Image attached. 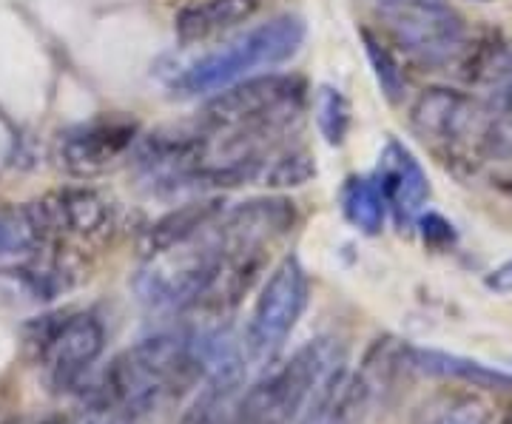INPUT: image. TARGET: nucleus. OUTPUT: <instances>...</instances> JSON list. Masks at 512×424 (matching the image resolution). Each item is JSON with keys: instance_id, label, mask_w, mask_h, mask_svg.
<instances>
[{"instance_id": "obj_1", "label": "nucleus", "mask_w": 512, "mask_h": 424, "mask_svg": "<svg viewBox=\"0 0 512 424\" xmlns=\"http://www.w3.org/2000/svg\"><path fill=\"white\" fill-rule=\"evenodd\" d=\"M205 373L194 336L160 333L120 353L100 379L94 402H109L143 419L180 396Z\"/></svg>"}, {"instance_id": "obj_2", "label": "nucleus", "mask_w": 512, "mask_h": 424, "mask_svg": "<svg viewBox=\"0 0 512 424\" xmlns=\"http://www.w3.org/2000/svg\"><path fill=\"white\" fill-rule=\"evenodd\" d=\"M305 86L299 77H256L217 94L202 111L200 129L208 134H239L271 140L299 117Z\"/></svg>"}, {"instance_id": "obj_3", "label": "nucleus", "mask_w": 512, "mask_h": 424, "mask_svg": "<svg viewBox=\"0 0 512 424\" xmlns=\"http://www.w3.org/2000/svg\"><path fill=\"white\" fill-rule=\"evenodd\" d=\"M305 40V23L291 15L268 20L251 32L231 40L220 52H211L197 63H191L177 80V94H202L217 92L231 86L234 80L245 77L262 66H276L282 60L296 55V49Z\"/></svg>"}, {"instance_id": "obj_4", "label": "nucleus", "mask_w": 512, "mask_h": 424, "mask_svg": "<svg viewBox=\"0 0 512 424\" xmlns=\"http://www.w3.org/2000/svg\"><path fill=\"white\" fill-rule=\"evenodd\" d=\"M345 365V351L336 339H316L265 382H259L242 402L239 424H285L299 407L322 390Z\"/></svg>"}, {"instance_id": "obj_5", "label": "nucleus", "mask_w": 512, "mask_h": 424, "mask_svg": "<svg viewBox=\"0 0 512 424\" xmlns=\"http://www.w3.org/2000/svg\"><path fill=\"white\" fill-rule=\"evenodd\" d=\"M228 257L231 251H225L220 240L202 245L200 251H185V245H177L165 254L151 257V265L137 279V291L148 305L157 308H180L200 302L202 296L211 294Z\"/></svg>"}, {"instance_id": "obj_6", "label": "nucleus", "mask_w": 512, "mask_h": 424, "mask_svg": "<svg viewBox=\"0 0 512 424\" xmlns=\"http://www.w3.org/2000/svg\"><path fill=\"white\" fill-rule=\"evenodd\" d=\"M390 32L424 63H447L464 46V23L439 0H376Z\"/></svg>"}, {"instance_id": "obj_7", "label": "nucleus", "mask_w": 512, "mask_h": 424, "mask_svg": "<svg viewBox=\"0 0 512 424\" xmlns=\"http://www.w3.org/2000/svg\"><path fill=\"white\" fill-rule=\"evenodd\" d=\"M308 302V277L296 257H285L256 299L248 325V351L254 359H271L293 331Z\"/></svg>"}, {"instance_id": "obj_8", "label": "nucleus", "mask_w": 512, "mask_h": 424, "mask_svg": "<svg viewBox=\"0 0 512 424\" xmlns=\"http://www.w3.org/2000/svg\"><path fill=\"white\" fill-rule=\"evenodd\" d=\"M137 137V126L123 117L111 120H92L83 126L63 131L57 137L55 157L63 171L74 177H94L111 168Z\"/></svg>"}, {"instance_id": "obj_9", "label": "nucleus", "mask_w": 512, "mask_h": 424, "mask_svg": "<svg viewBox=\"0 0 512 424\" xmlns=\"http://www.w3.org/2000/svg\"><path fill=\"white\" fill-rule=\"evenodd\" d=\"M106 348V331L94 314L66 316L40 336V359L60 385L77 382Z\"/></svg>"}, {"instance_id": "obj_10", "label": "nucleus", "mask_w": 512, "mask_h": 424, "mask_svg": "<svg viewBox=\"0 0 512 424\" xmlns=\"http://www.w3.org/2000/svg\"><path fill=\"white\" fill-rule=\"evenodd\" d=\"M37 237L66 234V237H100L111 222L109 203L89 188H63L40 203L26 208Z\"/></svg>"}, {"instance_id": "obj_11", "label": "nucleus", "mask_w": 512, "mask_h": 424, "mask_svg": "<svg viewBox=\"0 0 512 424\" xmlns=\"http://www.w3.org/2000/svg\"><path fill=\"white\" fill-rule=\"evenodd\" d=\"M413 126L421 137L458 143L481 126V109L467 94L430 89L413 106Z\"/></svg>"}, {"instance_id": "obj_12", "label": "nucleus", "mask_w": 512, "mask_h": 424, "mask_svg": "<svg viewBox=\"0 0 512 424\" xmlns=\"http://www.w3.org/2000/svg\"><path fill=\"white\" fill-rule=\"evenodd\" d=\"M379 174H382L379 188H382L384 203L393 208L399 225H410L416 220L419 208L427 200V191H430L421 166L413 160V154L407 148L390 143L384 151Z\"/></svg>"}, {"instance_id": "obj_13", "label": "nucleus", "mask_w": 512, "mask_h": 424, "mask_svg": "<svg viewBox=\"0 0 512 424\" xmlns=\"http://www.w3.org/2000/svg\"><path fill=\"white\" fill-rule=\"evenodd\" d=\"M217 217H222V203L220 200H197V203H185L174 211H168L165 217L154 222L143 234V254L146 257H157L165 254L177 245L191 242L200 231H205L208 225H214Z\"/></svg>"}, {"instance_id": "obj_14", "label": "nucleus", "mask_w": 512, "mask_h": 424, "mask_svg": "<svg viewBox=\"0 0 512 424\" xmlns=\"http://www.w3.org/2000/svg\"><path fill=\"white\" fill-rule=\"evenodd\" d=\"M259 12V0H197L177 15V37L183 43H197L217 37Z\"/></svg>"}, {"instance_id": "obj_15", "label": "nucleus", "mask_w": 512, "mask_h": 424, "mask_svg": "<svg viewBox=\"0 0 512 424\" xmlns=\"http://www.w3.org/2000/svg\"><path fill=\"white\" fill-rule=\"evenodd\" d=\"M413 365L424 373H433V376H447V379H461L467 385H476V388H512V373L493 365H484L478 359H467V356H458V353H444L433 351V348H413L410 351Z\"/></svg>"}, {"instance_id": "obj_16", "label": "nucleus", "mask_w": 512, "mask_h": 424, "mask_svg": "<svg viewBox=\"0 0 512 424\" xmlns=\"http://www.w3.org/2000/svg\"><path fill=\"white\" fill-rule=\"evenodd\" d=\"M342 208H345V217H348L359 231L365 234H379L384 222V203L382 188L376 183H370L365 177H353L342 191Z\"/></svg>"}, {"instance_id": "obj_17", "label": "nucleus", "mask_w": 512, "mask_h": 424, "mask_svg": "<svg viewBox=\"0 0 512 424\" xmlns=\"http://www.w3.org/2000/svg\"><path fill=\"white\" fill-rule=\"evenodd\" d=\"M512 74V49L501 37H490L478 43L473 57L467 60V77L476 83H495Z\"/></svg>"}, {"instance_id": "obj_18", "label": "nucleus", "mask_w": 512, "mask_h": 424, "mask_svg": "<svg viewBox=\"0 0 512 424\" xmlns=\"http://www.w3.org/2000/svg\"><path fill=\"white\" fill-rule=\"evenodd\" d=\"M316 123L330 146H342L350 129V103L339 89L322 86L316 94Z\"/></svg>"}, {"instance_id": "obj_19", "label": "nucleus", "mask_w": 512, "mask_h": 424, "mask_svg": "<svg viewBox=\"0 0 512 424\" xmlns=\"http://www.w3.org/2000/svg\"><path fill=\"white\" fill-rule=\"evenodd\" d=\"M313 177L311 154L305 148H282L268 160L262 171V183L282 188V185H302Z\"/></svg>"}, {"instance_id": "obj_20", "label": "nucleus", "mask_w": 512, "mask_h": 424, "mask_svg": "<svg viewBox=\"0 0 512 424\" xmlns=\"http://www.w3.org/2000/svg\"><path fill=\"white\" fill-rule=\"evenodd\" d=\"M362 37H365L367 57H370V63H373V69H376V77H379V86H382L384 94H387L390 100H396L404 89V77L402 72H399V63L393 60V55L384 49L376 37L367 35V32Z\"/></svg>"}, {"instance_id": "obj_21", "label": "nucleus", "mask_w": 512, "mask_h": 424, "mask_svg": "<svg viewBox=\"0 0 512 424\" xmlns=\"http://www.w3.org/2000/svg\"><path fill=\"white\" fill-rule=\"evenodd\" d=\"M336 388H339V373L319 390V399H316V405L311 407V413L305 416L302 424H342V419H345V399L339 396Z\"/></svg>"}, {"instance_id": "obj_22", "label": "nucleus", "mask_w": 512, "mask_h": 424, "mask_svg": "<svg viewBox=\"0 0 512 424\" xmlns=\"http://www.w3.org/2000/svg\"><path fill=\"white\" fill-rule=\"evenodd\" d=\"M37 240L35 228L32 222L23 214H15V217H0V254H9V251H18V248H26Z\"/></svg>"}, {"instance_id": "obj_23", "label": "nucleus", "mask_w": 512, "mask_h": 424, "mask_svg": "<svg viewBox=\"0 0 512 424\" xmlns=\"http://www.w3.org/2000/svg\"><path fill=\"white\" fill-rule=\"evenodd\" d=\"M137 419L134 416H128L123 407L109 405V402H94L83 416H80V422L77 424H134Z\"/></svg>"}, {"instance_id": "obj_24", "label": "nucleus", "mask_w": 512, "mask_h": 424, "mask_svg": "<svg viewBox=\"0 0 512 424\" xmlns=\"http://www.w3.org/2000/svg\"><path fill=\"white\" fill-rule=\"evenodd\" d=\"M421 228H424V242L433 245V248H444V245H450V242L456 240L453 225L444 220V217H439V214H427L421 220Z\"/></svg>"}, {"instance_id": "obj_25", "label": "nucleus", "mask_w": 512, "mask_h": 424, "mask_svg": "<svg viewBox=\"0 0 512 424\" xmlns=\"http://www.w3.org/2000/svg\"><path fill=\"white\" fill-rule=\"evenodd\" d=\"M487 410H481L478 405H464L456 407V410H450L439 424H487Z\"/></svg>"}, {"instance_id": "obj_26", "label": "nucleus", "mask_w": 512, "mask_h": 424, "mask_svg": "<svg viewBox=\"0 0 512 424\" xmlns=\"http://www.w3.org/2000/svg\"><path fill=\"white\" fill-rule=\"evenodd\" d=\"M487 288H493L495 294H512V259L498 265L493 274L487 277Z\"/></svg>"}, {"instance_id": "obj_27", "label": "nucleus", "mask_w": 512, "mask_h": 424, "mask_svg": "<svg viewBox=\"0 0 512 424\" xmlns=\"http://www.w3.org/2000/svg\"><path fill=\"white\" fill-rule=\"evenodd\" d=\"M501 424H512V405H510V410H507V416H504V422Z\"/></svg>"}]
</instances>
